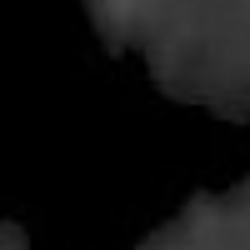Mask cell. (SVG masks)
I'll use <instances>...</instances> for the list:
<instances>
[{
	"label": "cell",
	"mask_w": 250,
	"mask_h": 250,
	"mask_svg": "<svg viewBox=\"0 0 250 250\" xmlns=\"http://www.w3.org/2000/svg\"><path fill=\"white\" fill-rule=\"evenodd\" d=\"M130 5H135V0H105V10H110V15H125Z\"/></svg>",
	"instance_id": "1"
}]
</instances>
